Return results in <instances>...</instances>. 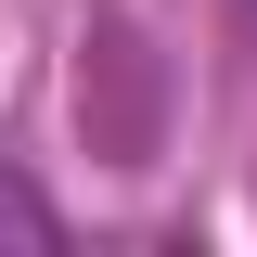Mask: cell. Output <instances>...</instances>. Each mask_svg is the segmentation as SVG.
I'll list each match as a JSON object with an SVG mask.
<instances>
[{"label":"cell","instance_id":"cell-1","mask_svg":"<svg viewBox=\"0 0 257 257\" xmlns=\"http://www.w3.org/2000/svg\"><path fill=\"white\" fill-rule=\"evenodd\" d=\"M0 231H13V244H39V231H52V219H39V206H26V193H13V180H0Z\"/></svg>","mask_w":257,"mask_h":257}]
</instances>
